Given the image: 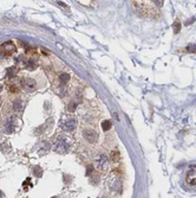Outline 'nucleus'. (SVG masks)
<instances>
[{"label": "nucleus", "instance_id": "f257e3e1", "mask_svg": "<svg viewBox=\"0 0 196 198\" xmlns=\"http://www.w3.org/2000/svg\"><path fill=\"white\" fill-rule=\"evenodd\" d=\"M70 146H71V141L69 140V138H66L64 135H59L57 138V140L55 141L53 150H55V152H57L59 154H65V153H67Z\"/></svg>", "mask_w": 196, "mask_h": 198}, {"label": "nucleus", "instance_id": "f03ea898", "mask_svg": "<svg viewBox=\"0 0 196 198\" xmlns=\"http://www.w3.org/2000/svg\"><path fill=\"white\" fill-rule=\"evenodd\" d=\"M60 126L63 131L65 132H72L77 127V119L73 116H63L60 121Z\"/></svg>", "mask_w": 196, "mask_h": 198}, {"label": "nucleus", "instance_id": "7ed1b4c3", "mask_svg": "<svg viewBox=\"0 0 196 198\" xmlns=\"http://www.w3.org/2000/svg\"><path fill=\"white\" fill-rule=\"evenodd\" d=\"M95 166L99 171H105L109 167V160L105 154H98L95 158Z\"/></svg>", "mask_w": 196, "mask_h": 198}, {"label": "nucleus", "instance_id": "20e7f679", "mask_svg": "<svg viewBox=\"0 0 196 198\" xmlns=\"http://www.w3.org/2000/svg\"><path fill=\"white\" fill-rule=\"evenodd\" d=\"M83 136L87 142H90V143H95L98 140V133L92 128H85L83 131Z\"/></svg>", "mask_w": 196, "mask_h": 198}, {"label": "nucleus", "instance_id": "39448f33", "mask_svg": "<svg viewBox=\"0 0 196 198\" xmlns=\"http://www.w3.org/2000/svg\"><path fill=\"white\" fill-rule=\"evenodd\" d=\"M21 88L24 89L25 92H34L37 89V83L33 78H30V77H25L21 80Z\"/></svg>", "mask_w": 196, "mask_h": 198}, {"label": "nucleus", "instance_id": "423d86ee", "mask_svg": "<svg viewBox=\"0 0 196 198\" xmlns=\"http://www.w3.org/2000/svg\"><path fill=\"white\" fill-rule=\"evenodd\" d=\"M0 50H1V52L4 53V55L10 56V55H13V53L15 52L17 48H15V45L13 44V42L8 41V42L1 44V46H0Z\"/></svg>", "mask_w": 196, "mask_h": 198}, {"label": "nucleus", "instance_id": "0eeeda50", "mask_svg": "<svg viewBox=\"0 0 196 198\" xmlns=\"http://www.w3.org/2000/svg\"><path fill=\"white\" fill-rule=\"evenodd\" d=\"M14 119L13 118H10L7 119L6 123H5V132L6 133H13L14 132Z\"/></svg>", "mask_w": 196, "mask_h": 198}, {"label": "nucleus", "instance_id": "6e6552de", "mask_svg": "<svg viewBox=\"0 0 196 198\" xmlns=\"http://www.w3.org/2000/svg\"><path fill=\"white\" fill-rule=\"evenodd\" d=\"M89 179H90V183H91L92 185H97V184L99 183V176H98V173H96V172H93L92 174L89 176Z\"/></svg>", "mask_w": 196, "mask_h": 198}, {"label": "nucleus", "instance_id": "1a4fd4ad", "mask_svg": "<svg viewBox=\"0 0 196 198\" xmlns=\"http://www.w3.org/2000/svg\"><path fill=\"white\" fill-rule=\"evenodd\" d=\"M13 109L15 111V112H20L21 109H23V101L21 100H15L14 102H13Z\"/></svg>", "mask_w": 196, "mask_h": 198}, {"label": "nucleus", "instance_id": "9d476101", "mask_svg": "<svg viewBox=\"0 0 196 198\" xmlns=\"http://www.w3.org/2000/svg\"><path fill=\"white\" fill-rule=\"evenodd\" d=\"M59 81H60V84H62V85L66 84V83L70 81V75H69V74H66V73L62 74V75L59 76Z\"/></svg>", "mask_w": 196, "mask_h": 198}, {"label": "nucleus", "instance_id": "9b49d317", "mask_svg": "<svg viewBox=\"0 0 196 198\" xmlns=\"http://www.w3.org/2000/svg\"><path fill=\"white\" fill-rule=\"evenodd\" d=\"M111 126H112V123H111L110 120H104V121L102 122V128H103V131H109V129L111 128Z\"/></svg>", "mask_w": 196, "mask_h": 198}, {"label": "nucleus", "instance_id": "f8f14e48", "mask_svg": "<svg viewBox=\"0 0 196 198\" xmlns=\"http://www.w3.org/2000/svg\"><path fill=\"white\" fill-rule=\"evenodd\" d=\"M33 173H34V176L37 177V178H40V177L43 176V170H42V167H40V166H34V167H33Z\"/></svg>", "mask_w": 196, "mask_h": 198}, {"label": "nucleus", "instance_id": "ddd939ff", "mask_svg": "<svg viewBox=\"0 0 196 198\" xmlns=\"http://www.w3.org/2000/svg\"><path fill=\"white\" fill-rule=\"evenodd\" d=\"M110 186H111V189H112L114 191H119V190H121V183H119V181H114V182H111V183H110Z\"/></svg>", "mask_w": 196, "mask_h": 198}, {"label": "nucleus", "instance_id": "4468645a", "mask_svg": "<svg viewBox=\"0 0 196 198\" xmlns=\"http://www.w3.org/2000/svg\"><path fill=\"white\" fill-rule=\"evenodd\" d=\"M17 71H18V69L17 68H8L7 69V74H6V77H12V76H14L15 74H17Z\"/></svg>", "mask_w": 196, "mask_h": 198}, {"label": "nucleus", "instance_id": "2eb2a0df", "mask_svg": "<svg viewBox=\"0 0 196 198\" xmlns=\"http://www.w3.org/2000/svg\"><path fill=\"white\" fill-rule=\"evenodd\" d=\"M77 102H75V101H72L71 103H69V107H67V111L70 112V113H73L75 111H76V108H77Z\"/></svg>", "mask_w": 196, "mask_h": 198}, {"label": "nucleus", "instance_id": "dca6fc26", "mask_svg": "<svg viewBox=\"0 0 196 198\" xmlns=\"http://www.w3.org/2000/svg\"><path fill=\"white\" fill-rule=\"evenodd\" d=\"M172 30H174V32H175V33H179V32L181 31V23H180L179 20H176V22L174 23V25H172Z\"/></svg>", "mask_w": 196, "mask_h": 198}, {"label": "nucleus", "instance_id": "f3484780", "mask_svg": "<svg viewBox=\"0 0 196 198\" xmlns=\"http://www.w3.org/2000/svg\"><path fill=\"white\" fill-rule=\"evenodd\" d=\"M26 68L30 69V70H32V69H34V68H37V63L33 62L32 59H28L27 63H26Z\"/></svg>", "mask_w": 196, "mask_h": 198}, {"label": "nucleus", "instance_id": "a211bd4d", "mask_svg": "<svg viewBox=\"0 0 196 198\" xmlns=\"http://www.w3.org/2000/svg\"><path fill=\"white\" fill-rule=\"evenodd\" d=\"M118 154H119V153L116 152V151L111 152V159H112V161H117V160L119 159V155H118Z\"/></svg>", "mask_w": 196, "mask_h": 198}, {"label": "nucleus", "instance_id": "6ab92c4d", "mask_svg": "<svg viewBox=\"0 0 196 198\" xmlns=\"http://www.w3.org/2000/svg\"><path fill=\"white\" fill-rule=\"evenodd\" d=\"M93 173V166L92 165H90L87 167V170H86V176H90V174H92Z\"/></svg>", "mask_w": 196, "mask_h": 198}, {"label": "nucleus", "instance_id": "aec40b11", "mask_svg": "<svg viewBox=\"0 0 196 198\" xmlns=\"http://www.w3.org/2000/svg\"><path fill=\"white\" fill-rule=\"evenodd\" d=\"M187 51H189V52H195V51H196V45H189V46L187 48Z\"/></svg>", "mask_w": 196, "mask_h": 198}, {"label": "nucleus", "instance_id": "412c9836", "mask_svg": "<svg viewBox=\"0 0 196 198\" xmlns=\"http://www.w3.org/2000/svg\"><path fill=\"white\" fill-rule=\"evenodd\" d=\"M10 90H11L12 93H18V92H19V89H17V87H14V85H13V87H11V88H10Z\"/></svg>", "mask_w": 196, "mask_h": 198}, {"label": "nucleus", "instance_id": "4be33fe9", "mask_svg": "<svg viewBox=\"0 0 196 198\" xmlns=\"http://www.w3.org/2000/svg\"><path fill=\"white\" fill-rule=\"evenodd\" d=\"M4 197V192L1 191V190H0V198H3Z\"/></svg>", "mask_w": 196, "mask_h": 198}, {"label": "nucleus", "instance_id": "5701e85b", "mask_svg": "<svg viewBox=\"0 0 196 198\" xmlns=\"http://www.w3.org/2000/svg\"><path fill=\"white\" fill-rule=\"evenodd\" d=\"M3 92V85H0V93Z\"/></svg>", "mask_w": 196, "mask_h": 198}, {"label": "nucleus", "instance_id": "b1692460", "mask_svg": "<svg viewBox=\"0 0 196 198\" xmlns=\"http://www.w3.org/2000/svg\"><path fill=\"white\" fill-rule=\"evenodd\" d=\"M1 102H3V100H1V97H0V107H1Z\"/></svg>", "mask_w": 196, "mask_h": 198}, {"label": "nucleus", "instance_id": "393cba45", "mask_svg": "<svg viewBox=\"0 0 196 198\" xmlns=\"http://www.w3.org/2000/svg\"><path fill=\"white\" fill-rule=\"evenodd\" d=\"M52 198H58V197H52Z\"/></svg>", "mask_w": 196, "mask_h": 198}]
</instances>
